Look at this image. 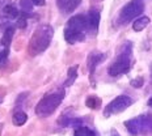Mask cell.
Instances as JSON below:
<instances>
[{
	"mask_svg": "<svg viewBox=\"0 0 152 136\" xmlns=\"http://www.w3.org/2000/svg\"><path fill=\"white\" fill-rule=\"evenodd\" d=\"M74 136H96V132H94L93 129L83 126V127H79L75 129Z\"/></svg>",
	"mask_w": 152,
	"mask_h": 136,
	"instance_id": "cell-17",
	"label": "cell"
},
{
	"mask_svg": "<svg viewBox=\"0 0 152 136\" xmlns=\"http://www.w3.org/2000/svg\"><path fill=\"white\" fill-rule=\"evenodd\" d=\"M131 43L126 42L122 46L121 52L118 54V56L115 58L112 64L107 68V73L112 77H118L121 75L127 73L131 68Z\"/></svg>",
	"mask_w": 152,
	"mask_h": 136,
	"instance_id": "cell-3",
	"label": "cell"
},
{
	"mask_svg": "<svg viewBox=\"0 0 152 136\" xmlns=\"http://www.w3.org/2000/svg\"><path fill=\"white\" fill-rule=\"evenodd\" d=\"M13 36H15V26H8L7 29L4 30V34H3V37H1V45L4 46L5 49H9Z\"/></svg>",
	"mask_w": 152,
	"mask_h": 136,
	"instance_id": "cell-11",
	"label": "cell"
},
{
	"mask_svg": "<svg viewBox=\"0 0 152 136\" xmlns=\"http://www.w3.org/2000/svg\"><path fill=\"white\" fill-rule=\"evenodd\" d=\"M8 4H9V0H0V11H3V8Z\"/></svg>",
	"mask_w": 152,
	"mask_h": 136,
	"instance_id": "cell-25",
	"label": "cell"
},
{
	"mask_svg": "<svg viewBox=\"0 0 152 136\" xmlns=\"http://www.w3.org/2000/svg\"><path fill=\"white\" fill-rule=\"evenodd\" d=\"M81 4V0H56V7L63 15H69Z\"/></svg>",
	"mask_w": 152,
	"mask_h": 136,
	"instance_id": "cell-8",
	"label": "cell"
},
{
	"mask_svg": "<svg viewBox=\"0 0 152 136\" xmlns=\"http://www.w3.org/2000/svg\"><path fill=\"white\" fill-rule=\"evenodd\" d=\"M77 69H79V65H72V67L68 68L67 80H66L64 87H69V85L74 84V81L76 80V77H77Z\"/></svg>",
	"mask_w": 152,
	"mask_h": 136,
	"instance_id": "cell-16",
	"label": "cell"
},
{
	"mask_svg": "<svg viewBox=\"0 0 152 136\" xmlns=\"http://www.w3.org/2000/svg\"><path fill=\"white\" fill-rule=\"evenodd\" d=\"M144 11V3L142 0H131L126 5H123L118 15V23L121 25H126L134 18H138Z\"/></svg>",
	"mask_w": 152,
	"mask_h": 136,
	"instance_id": "cell-6",
	"label": "cell"
},
{
	"mask_svg": "<svg viewBox=\"0 0 152 136\" xmlns=\"http://www.w3.org/2000/svg\"><path fill=\"white\" fill-rule=\"evenodd\" d=\"M131 103H132V100L130 98L129 96H125V94L118 96L106 105V107L104 109V115L110 116V115H114V114L122 113V111H125L127 107L131 106Z\"/></svg>",
	"mask_w": 152,
	"mask_h": 136,
	"instance_id": "cell-7",
	"label": "cell"
},
{
	"mask_svg": "<svg viewBox=\"0 0 152 136\" xmlns=\"http://www.w3.org/2000/svg\"><path fill=\"white\" fill-rule=\"evenodd\" d=\"M16 25H17L20 29H25L26 28V18L24 16H18L17 20H16Z\"/></svg>",
	"mask_w": 152,
	"mask_h": 136,
	"instance_id": "cell-21",
	"label": "cell"
},
{
	"mask_svg": "<svg viewBox=\"0 0 152 136\" xmlns=\"http://www.w3.org/2000/svg\"><path fill=\"white\" fill-rule=\"evenodd\" d=\"M130 84H131V87H134V88H142L144 84V79L142 77V76H138V77L132 79Z\"/></svg>",
	"mask_w": 152,
	"mask_h": 136,
	"instance_id": "cell-20",
	"label": "cell"
},
{
	"mask_svg": "<svg viewBox=\"0 0 152 136\" xmlns=\"http://www.w3.org/2000/svg\"><path fill=\"white\" fill-rule=\"evenodd\" d=\"M150 17H147V16H140V17H138L137 20L132 23V29L135 31H142L143 29L150 25Z\"/></svg>",
	"mask_w": 152,
	"mask_h": 136,
	"instance_id": "cell-12",
	"label": "cell"
},
{
	"mask_svg": "<svg viewBox=\"0 0 152 136\" xmlns=\"http://www.w3.org/2000/svg\"><path fill=\"white\" fill-rule=\"evenodd\" d=\"M26 121H28V115L23 111V110L16 111L13 114V116H12V122H13L15 126H23L26 123Z\"/></svg>",
	"mask_w": 152,
	"mask_h": 136,
	"instance_id": "cell-15",
	"label": "cell"
},
{
	"mask_svg": "<svg viewBox=\"0 0 152 136\" xmlns=\"http://www.w3.org/2000/svg\"><path fill=\"white\" fill-rule=\"evenodd\" d=\"M33 1L34 5H38V7H42V5H45L46 0H31Z\"/></svg>",
	"mask_w": 152,
	"mask_h": 136,
	"instance_id": "cell-24",
	"label": "cell"
},
{
	"mask_svg": "<svg viewBox=\"0 0 152 136\" xmlns=\"http://www.w3.org/2000/svg\"><path fill=\"white\" fill-rule=\"evenodd\" d=\"M20 7L23 9V12L25 13H30V12H33V1L31 0H20Z\"/></svg>",
	"mask_w": 152,
	"mask_h": 136,
	"instance_id": "cell-18",
	"label": "cell"
},
{
	"mask_svg": "<svg viewBox=\"0 0 152 136\" xmlns=\"http://www.w3.org/2000/svg\"><path fill=\"white\" fill-rule=\"evenodd\" d=\"M127 131L131 135H148L152 134V115L143 114V115L135 116L125 122Z\"/></svg>",
	"mask_w": 152,
	"mask_h": 136,
	"instance_id": "cell-5",
	"label": "cell"
},
{
	"mask_svg": "<svg viewBox=\"0 0 152 136\" xmlns=\"http://www.w3.org/2000/svg\"><path fill=\"white\" fill-rule=\"evenodd\" d=\"M54 36V29L53 26L47 24H43L41 26H38L34 30L33 36H31L29 45H28V51L31 56H36L46 51L47 47L50 46Z\"/></svg>",
	"mask_w": 152,
	"mask_h": 136,
	"instance_id": "cell-2",
	"label": "cell"
},
{
	"mask_svg": "<svg viewBox=\"0 0 152 136\" xmlns=\"http://www.w3.org/2000/svg\"><path fill=\"white\" fill-rule=\"evenodd\" d=\"M101 16L100 12L97 9H91L87 15V24H88V30L92 33H96L99 30V25H100Z\"/></svg>",
	"mask_w": 152,
	"mask_h": 136,
	"instance_id": "cell-10",
	"label": "cell"
},
{
	"mask_svg": "<svg viewBox=\"0 0 152 136\" xmlns=\"http://www.w3.org/2000/svg\"><path fill=\"white\" fill-rule=\"evenodd\" d=\"M3 15H4V17H7L8 20H17V17L20 16L18 9L12 4H8L3 8Z\"/></svg>",
	"mask_w": 152,
	"mask_h": 136,
	"instance_id": "cell-13",
	"label": "cell"
},
{
	"mask_svg": "<svg viewBox=\"0 0 152 136\" xmlns=\"http://www.w3.org/2000/svg\"><path fill=\"white\" fill-rule=\"evenodd\" d=\"M64 98V90H56L53 93H47L36 106V114L39 118H46L50 116L59 107L61 102Z\"/></svg>",
	"mask_w": 152,
	"mask_h": 136,
	"instance_id": "cell-4",
	"label": "cell"
},
{
	"mask_svg": "<svg viewBox=\"0 0 152 136\" xmlns=\"http://www.w3.org/2000/svg\"><path fill=\"white\" fill-rule=\"evenodd\" d=\"M147 103H148V106H150V107H152V97H151L150 100H148V102H147Z\"/></svg>",
	"mask_w": 152,
	"mask_h": 136,
	"instance_id": "cell-27",
	"label": "cell"
},
{
	"mask_svg": "<svg viewBox=\"0 0 152 136\" xmlns=\"http://www.w3.org/2000/svg\"><path fill=\"white\" fill-rule=\"evenodd\" d=\"M8 55H9V49H4V50H1V51H0V64L7 60Z\"/></svg>",
	"mask_w": 152,
	"mask_h": 136,
	"instance_id": "cell-22",
	"label": "cell"
},
{
	"mask_svg": "<svg viewBox=\"0 0 152 136\" xmlns=\"http://www.w3.org/2000/svg\"><path fill=\"white\" fill-rule=\"evenodd\" d=\"M28 96H29V93H28V92H24V93H21L20 96H18L17 98H16V103H17V105H18V103H21L25 98H26Z\"/></svg>",
	"mask_w": 152,
	"mask_h": 136,
	"instance_id": "cell-23",
	"label": "cell"
},
{
	"mask_svg": "<svg viewBox=\"0 0 152 136\" xmlns=\"http://www.w3.org/2000/svg\"><path fill=\"white\" fill-rule=\"evenodd\" d=\"M106 58V55L104 52H99V51H93L89 54V56H88V60H87V67H88V71L91 72V73H93L94 71H96L97 65L101 64L102 60Z\"/></svg>",
	"mask_w": 152,
	"mask_h": 136,
	"instance_id": "cell-9",
	"label": "cell"
},
{
	"mask_svg": "<svg viewBox=\"0 0 152 136\" xmlns=\"http://www.w3.org/2000/svg\"><path fill=\"white\" fill-rule=\"evenodd\" d=\"M101 103H102L101 98H99V97L94 96V94H92V96H88L87 100H85V105H87V107H89V109H92V110L100 109Z\"/></svg>",
	"mask_w": 152,
	"mask_h": 136,
	"instance_id": "cell-14",
	"label": "cell"
},
{
	"mask_svg": "<svg viewBox=\"0 0 152 136\" xmlns=\"http://www.w3.org/2000/svg\"><path fill=\"white\" fill-rule=\"evenodd\" d=\"M151 76H152V72H151Z\"/></svg>",
	"mask_w": 152,
	"mask_h": 136,
	"instance_id": "cell-28",
	"label": "cell"
},
{
	"mask_svg": "<svg viewBox=\"0 0 152 136\" xmlns=\"http://www.w3.org/2000/svg\"><path fill=\"white\" fill-rule=\"evenodd\" d=\"M87 31V15H75L67 21L64 26V39L71 45L76 42H84Z\"/></svg>",
	"mask_w": 152,
	"mask_h": 136,
	"instance_id": "cell-1",
	"label": "cell"
},
{
	"mask_svg": "<svg viewBox=\"0 0 152 136\" xmlns=\"http://www.w3.org/2000/svg\"><path fill=\"white\" fill-rule=\"evenodd\" d=\"M0 102H1V101H0Z\"/></svg>",
	"mask_w": 152,
	"mask_h": 136,
	"instance_id": "cell-29",
	"label": "cell"
},
{
	"mask_svg": "<svg viewBox=\"0 0 152 136\" xmlns=\"http://www.w3.org/2000/svg\"><path fill=\"white\" fill-rule=\"evenodd\" d=\"M109 136H119V134L115 131V129H112V131H110V135H109Z\"/></svg>",
	"mask_w": 152,
	"mask_h": 136,
	"instance_id": "cell-26",
	"label": "cell"
},
{
	"mask_svg": "<svg viewBox=\"0 0 152 136\" xmlns=\"http://www.w3.org/2000/svg\"><path fill=\"white\" fill-rule=\"evenodd\" d=\"M83 123H84V119L83 118H71L68 122V126H71V127H83Z\"/></svg>",
	"mask_w": 152,
	"mask_h": 136,
	"instance_id": "cell-19",
	"label": "cell"
}]
</instances>
